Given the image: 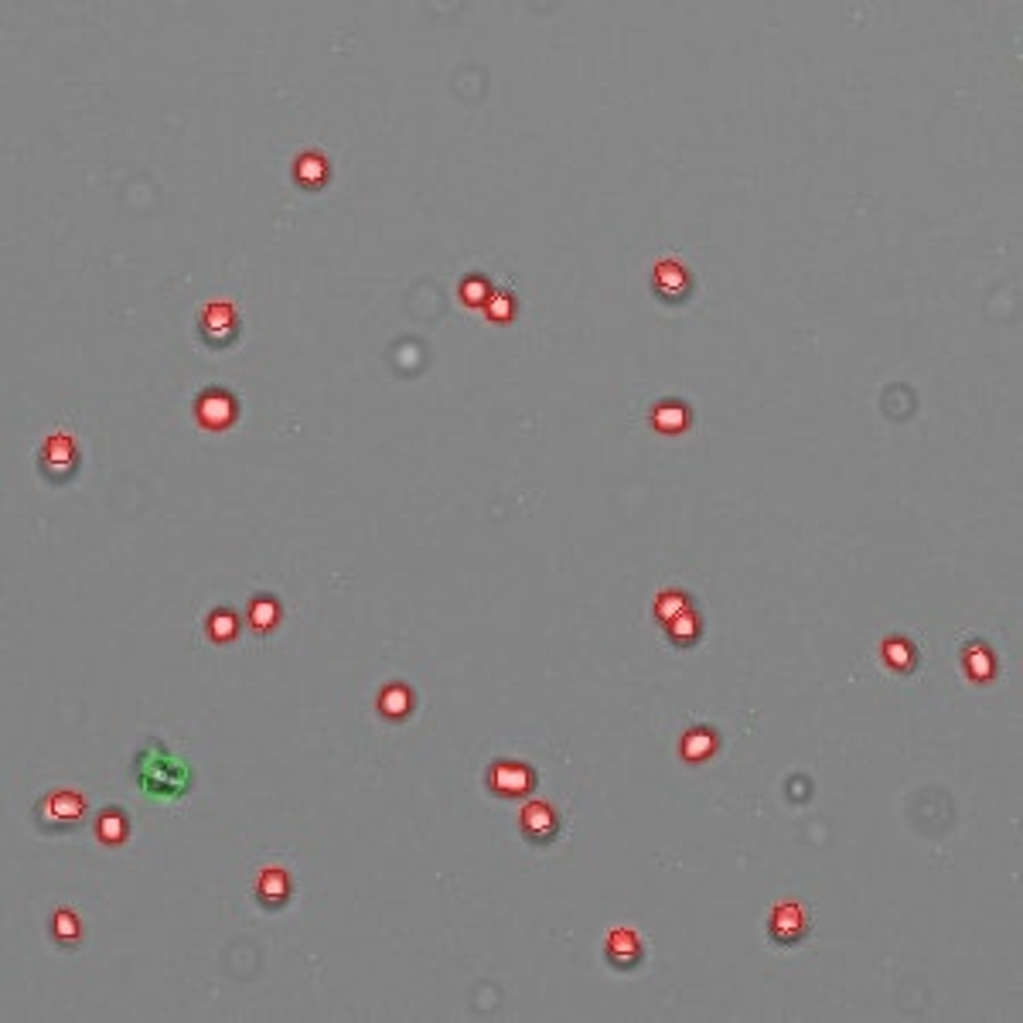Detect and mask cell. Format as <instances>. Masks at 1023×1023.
<instances>
[{
  "label": "cell",
  "instance_id": "6da1fadb",
  "mask_svg": "<svg viewBox=\"0 0 1023 1023\" xmlns=\"http://www.w3.org/2000/svg\"><path fill=\"white\" fill-rule=\"evenodd\" d=\"M133 781L147 798H161V802H174L185 798L195 785V775L185 761H178L164 747V740H147L133 758Z\"/></svg>",
  "mask_w": 1023,
  "mask_h": 1023
},
{
  "label": "cell",
  "instance_id": "7a4b0ae2",
  "mask_svg": "<svg viewBox=\"0 0 1023 1023\" xmlns=\"http://www.w3.org/2000/svg\"><path fill=\"white\" fill-rule=\"evenodd\" d=\"M86 812H89V802L79 788H55V792L41 795L35 802V826H38V833L62 836L82 826Z\"/></svg>",
  "mask_w": 1023,
  "mask_h": 1023
},
{
  "label": "cell",
  "instance_id": "3957f363",
  "mask_svg": "<svg viewBox=\"0 0 1023 1023\" xmlns=\"http://www.w3.org/2000/svg\"><path fill=\"white\" fill-rule=\"evenodd\" d=\"M195 331H198V338H202V345L219 348V352L222 348H232L239 338V331H243V321H239L236 304L226 301V297H219V301H205L202 311H198V318H195Z\"/></svg>",
  "mask_w": 1023,
  "mask_h": 1023
},
{
  "label": "cell",
  "instance_id": "277c9868",
  "mask_svg": "<svg viewBox=\"0 0 1023 1023\" xmlns=\"http://www.w3.org/2000/svg\"><path fill=\"white\" fill-rule=\"evenodd\" d=\"M38 474L48 485H69L79 474V447L65 430H55L38 447Z\"/></svg>",
  "mask_w": 1023,
  "mask_h": 1023
},
{
  "label": "cell",
  "instance_id": "5b68a950",
  "mask_svg": "<svg viewBox=\"0 0 1023 1023\" xmlns=\"http://www.w3.org/2000/svg\"><path fill=\"white\" fill-rule=\"evenodd\" d=\"M191 417L202 430L222 434L239 420V396L226 386H205L202 393L191 399Z\"/></svg>",
  "mask_w": 1023,
  "mask_h": 1023
},
{
  "label": "cell",
  "instance_id": "8992f818",
  "mask_svg": "<svg viewBox=\"0 0 1023 1023\" xmlns=\"http://www.w3.org/2000/svg\"><path fill=\"white\" fill-rule=\"evenodd\" d=\"M696 290V280L689 273V266L679 256H659L652 266V294L662 304H686Z\"/></svg>",
  "mask_w": 1023,
  "mask_h": 1023
},
{
  "label": "cell",
  "instance_id": "52a82bcc",
  "mask_svg": "<svg viewBox=\"0 0 1023 1023\" xmlns=\"http://www.w3.org/2000/svg\"><path fill=\"white\" fill-rule=\"evenodd\" d=\"M519 833L529 839L532 846H546L560 836V812L546 798H532L519 809Z\"/></svg>",
  "mask_w": 1023,
  "mask_h": 1023
},
{
  "label": "cell",
  "instance_id": "ba28073f",
  "mask_svg": "<svg viewBox=\"0 0 1023 1023\" xmlns=\"http://www.w3.org/2000/svg\"><path fill=\"white\" fill-rule=\"evenodd\" d=\"M253 897L263 911H284L290 904V897H294V880H290L287 867H280V863H266V867L256 870Z\"/></svg>",
  "mask_w": 1023,
  "mask_h": 1023
},
{
  "label": "cell",
  "instance_id": "9c48e42d",
  "mask_svg": "<svg viewBox=\"0 0 1023 1023\" xmlns=\"http://www.w3.org/2000/svg\"><path fill=\"white\" fill-rule=\"evenodd\" d=\"M809 935V914L798 901H778L768 914V938L781 948H792Z\"/></svg>",
  "mask_w": 1023,
  "mask_h": 1023
},
{
  "label": "cell",
  "instance_id": "30bf717a",
  "mask_svg": "<svg viewBox=\"0 0 1023 1023\" xmlns=\"http://www.w3.org/2000/svg\"><path fill=\"white\" fill-rule=\"evenodd\" d=\"M604 959L614 972H635L645 962V942L635 928H611L604 938Z\"/></svg>",
  "mask_w": 1023,
  "mask_h": 1023
},
{
  "label": "cell",
  "instance_id": "8fae6325",
  "mask_svg": "<svg viewBox=\"0 0 1023 1023\" xmlns=\"http://www.w3.org/2000/svg\"><path fill=\"white\" fill-rule=\"evenodd\" d=\"M532 785H536V771L522 761H495L488 768V788L498 798H519L532 792Z\"/></svg>",
  "mask_w": 1023,
  "mask_h": 1023
},
{
  "label": "cell",
  "instance_id": "7c38bea8",
  "mask_svg": "<svg viewBox=\"0 0 1023 1023\" xmlns=\"http://www.w3.org/2000/svg\"><path fill=\"white\" fill-rule=\"evenodd\" d=\"M294 181L301 188L307 191H318L328 185V178H331V164H328V154L318 151V147H304L301 154L294 157Z\"/></svg>",
  "mask_w": 1023,
  "mask_h": 1023
},
{
  "label": "cell",
  "instance_id": "4fadbf2b",
  "mask_svg": "<svg viewBox=\"0 0 1023 1023\" xmlns=\"http://www.w3.org/2000/svg\"><path fill=\"white\" fill-rule=\"evenodd\" d=\"M648 420H652V427L665 437L686 434L689 423H693V410H689L682 399H659V403L652 406V413H648Z\"/></svg>",
  "mask_w": 1023,
  "mask_h": 1023
},
{
  "label": "cell",
  "instance_id": "5bb4252c",
  "mask_svg": "<svg viewBox=\"0 0 1023 1023\" xmlns=\"http://www.w3.org/2000/svg\"><path fill=\"white\" fill-rule=\"evenodd\" d=\"M720 751V737L713 727H689L679 740V754L686 764H703Z\"/></svg>",
  "mask_w": 1023,
  "mask_h": 1023
},
{
  "label": "cell",
  "instance_id": "9a60e30c",
  "mask_svg": "<svg viewBox=\"0 0 1023 1023\" xmlns=\"http://www.w3.org/2000/svg\"><path fill=\"white\" fill-rule=\"evenodd\" d=\"M280 601L273 594H256V597H249V604H246V625L253 635H270L273 628L280 625Z\"/></svg>",
  "mask_w": 1023,
  "mask_h": 1023
},
{
  "label": "cell",
  "instance_id": "2e32d148",
  "mask_svg": "<svg viewBox=\"0 0 1023 1023\" xmlns=\"http://www.w3.org/2000/svg\"><path fill=\"white\" fill-rule=\"evenodd\" d=\"M96 839L103 846H110V850H116V846H123L130 839V819L120 805H106V809L96 815Z\"/></svg>",
  "mask_w": 1023,
  "mask_h": 1023
},
{
  "label": "cell",
  "instance_id": "e0dca14e",
  "mask_svg": "<svg viewBox=\"0 0 1023 1023\" xmlns=\"http://www.w3.org/2000/svg\"><path fill=\"white\" fill-rule=\"evenodd\" d=\"M376 710L382 713L386 720H406L413 713V689L406 686V682H389V686H382L379 689V696H376Z\"/></svg>",
  "mask_w": 1023,
  "mask_h": 1023
},
{
  "label": "cell",
  "instance_id": "ac0fdd59",
  "mask_svg": "<svg viewBox=\"0 0 1023 1023\" xmlns=\"http://www.w3.org/2000/svg\"><path fill=\"white\" fill-rule=\"evenodd\" d=\"M48 931H52L55 945H58V948H65V952L79 948V945H82V918H79V911H72V908H55V911H52V921H48Z\"/></svg>",
  "mask_w": 1023,
  "mask_h": 1023
},
{
  "label": "cell",
  "instance_id": "d6986e66",
  "mask_svg": "<svg viewBox=\"0 0 1023 1023\" xmlns=\"http://www.w3.org/2000/svg\"><path fill=\"white\" fill-rule=\"evenodd\" d=\"M239 614L232 611V607L226 604H219V607H212L209 614H205V638L215 645H229V642H236V635H239Z\"/></svg>",
  "mask_w": 1023,
  "mask_h": 1023
},
{
  "label": "cell",
  "instance_id": "ffe728a7",
  "mask_svg": "<svg viewBox=\"0 0 1023 1023\" xmlns=\"http://www.w3.org/2000/svg\"><path fill=\"white\" fill-rule=\"evenodd\" d=\"M662 628H665V638H669L676 648H693L703 635V621L693 607H686V611L676 614V618H669Z\"/></svg>",
  "mask_w": 1023,
  "mask_h": 1023
},
{
  "label": "cell",
  "instance_id": "44dd1931",
  "mask_svg": "<svg viewBox=\"0 0 1023 1023\" xmlns=\"http://www.w3.org/2000/svg\"><path fill=\"white\" fill-rule=\"evenodd\" d=\"M880 659H884L887 669H894V672H911L914 665H918V648H914L911 638L894 635V638H884V642H880Z\"/></svg>",
  "mask_w": 1023,
  "mask_h": 1023
},
{
  "label": "cell",
  "instance_id": "7402d4cb",
  "mask_svg": "<svg viewBox=\"0 0 1023 1023\" xmlns=\"http://www.w3.org/2000/svg\"><path fill=\"white\" fill-rule=\"evenodd\" d=\"M962 669H966V676L972 682H989V679H993L996 659H993V652H989V645L986 642H969L966 648H962Z\"/></svg>",
  "mask_w": 1023,
  "mask_h": 1023
},
{
  "label": "cell",
  "instance_id": "603a6c76",
  "mask_svg": "<svg viewBox=\"0 0 1023 1023\" xmlns=\"http://www.w3.org/2000/svg\"><path fill=\"white\" fill-rule=\"evenodd\" d=\"M686 607H693L689 604V597H686V590H679V587H662L659 594H655V618H659V625H665L669 618H676V614H682Z\"/></svg>",
  "mask_w": 1023,
  "mask_h": 1023
},
{
  "label": "cell",
  "instance_id": "cb8c5ba5",
  "mask_svg": "<svg viewBox=\"0 0 1023 1023\" xmlns=\"http://www.w3.org/2000/svg\"><path fill=\"white\" fill-rule=\"evenodd\" d=\"M457 294H461V301L468 304V307H485L488 301H492V284H488V277H481V273H468V277L457 284Z\"/></svg>",
  "mask_w": 1023,
  "mask_h": 1023
},
{
  "label": "cell",
  "instance_id": "d4e9b609",
  "mask_svg": "<svg viewBox=\"0 0 1023 1023\" xmlns=\"http://www.w3.org/2000/svg\"><path fill=\"white\" fill-rule=\"evenodd\" d=\"M485 314H488V321H495V324H509L515 318V297L509 290H495L492 301L485 304Z\"/></svg>",
  "mask_w": 1023,
  "mask_h": 1023
}]
</instances>
